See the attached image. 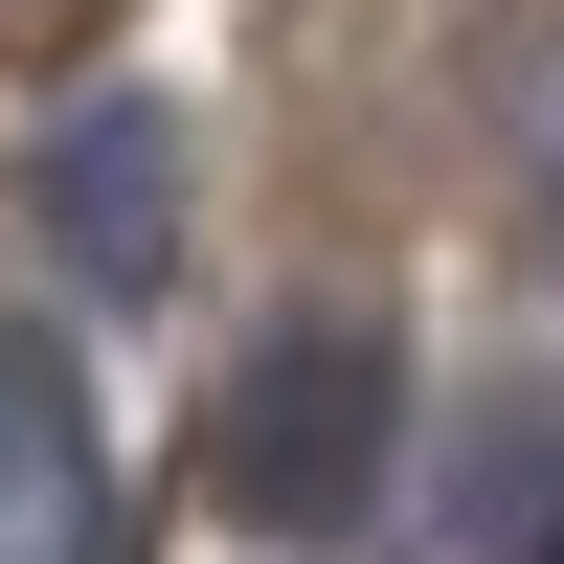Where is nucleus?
<instances>
[{
	"label": "nucleus",
	"mask_w": 564,
	"mask_h": 564,
	"mask_svg": "<svg viewBox=\"0 0 564 564\" xmlns=\"http://www.w3.org/2000/svg\"><path fill=\"white\" fill-rule=\"evenodd\" d=\"M542 204H564V181H542Z\"/></svg>",
	"instance_id": "5"
},
{
	"label": "nucleus",
	"mask_w": 564,
	"mask_h": 564,
	"mask_svg": "<svg viewBox=\"0 0 564 564\" xmlns=\"http://www.w3.org/2000/svg\"><path fill=\"white\" fill-rule=\"evenodd\" d=\"M0 564H135L113 542V452H90V384L45 339H0Z\"/></svg>",
	"instance_id": "3"
},
{
	"label": "nucleus",
	"mask_w": 564,
	"mask_h": 564,
	"mask_svg": "<svg viewBox=\"0 0 564 564\" xmlns=\"http://www.w3.org/2000/svg\"><path fill=\"white\" fill-rule=\"evenodd\" d=\"M452 542H475V564H542V542H564V384H497V406H475Z\"/></svg>",
	"instance_id": "4"
},
{
	"label": "nucleus",
	"mask_w": 564,
	"mask_h": 564,
	"mask_svg": "<svg viewBox=\"0 0 564 564\" xmlns=\"http://www.w3.org/2000/svg\"><path fill=\"white\" fill-rule=\"evenodd\" d=\"M23 204H45V271L135 316V294L181 271V113H159V90H68L45 159H23Z\"/></svg>",
	"instance_id": "2"
},
{
	"label": "nucleus",
	"mask_w": 564,
	"mask_h": 564,
	"mask_svg": "<svg viewBox=\"0 0 564 564\" xmlns=\"http://www.w3.org/2000/svg\"><path fill=\"white\" fill-rule=\"evenodd\" d=\"M384 475H406V339L384 316H271L249 361H226V406H204V497H226V542H271V564H316V542H361L384 520Z\"/></svg>",
	"instance_id": "1"
}]
</instances>
